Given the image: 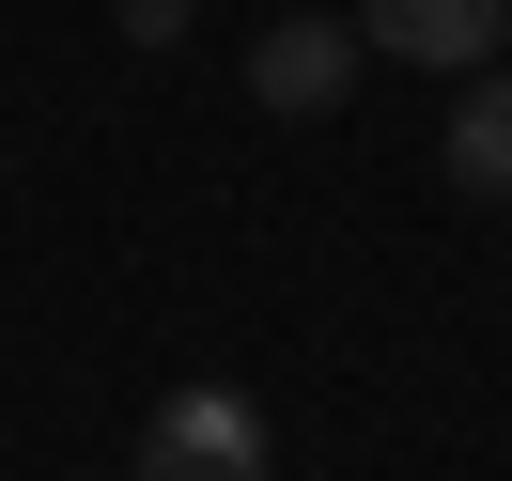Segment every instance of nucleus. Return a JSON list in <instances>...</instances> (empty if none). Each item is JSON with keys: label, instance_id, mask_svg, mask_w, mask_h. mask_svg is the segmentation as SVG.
Here are the masks:
<instances>
[{"label": "nucleus", "instance_id": "nucleus-6", "mask_svg": "<svg viewBox=\"0 0 512 481\" xmlns=\"http://www.w3.org/2000/svg\"><path fill=\"white\" fill-rule=\"evenodd\" d=\"M295 16H342V0H295Z\"/></svg>", "mask_w": 512, "mask_h": 481}, {"label": "nucleus", "instance_id": "nucleus-4", "mask_svg": "<svg viewBox=\"0 0 512 481\" xmlns=\"http://www.w3.org/2000/svg\"><path fill=\"white\" fill-rule=\"evenodd\" d=\"M435 171L466 202H512V63H481L466 94H450V140H435Z\"/></svg>", "mask_w": 512, "mask_h": 481}, {"label": "nucleus", "instance_id": "nucleus-3", "mask_svg": "<svg viewBox=\"0 0 512 481\" xmlns=\"http://www.w3.org/2000/svg\"><path fill=\"white\" fill-rule=\"evenodd\" d=\"M497 16H512V0H357V47H373V63L481 78V63H497Z\"/></svg>", "mask_w": 512, "mask_h": 481}, {"label": "nucleus", "instance_id": "nucleus-5", "mask_svg": "<svg viewBox=\"0 0 512 481\" xmlns=\"http://www.w3.org/2000/svg\"><path fill=\"white\" fill-rule=\"evenodd\" d=\"M187 16L202 0H125V47H187Z\"/></svg>", "mask_w": 512, "mask_h": 481}, {"label": "nucleus", "instance_id": "nucleus-1", "mask_svg": "<svg viewBox=\"0 0 512 481\" xmlns=\"http://www.w3.org/2000/svg\"><path fill=\"white\" fill-rule=\"evenodd\" d=\"M125 481H264V404L249 388H171V404L140 419Z\"/></svg>", "mask_w": 512, "mask_h": 481}, {"label": "nucleus", "instance_id": "nucleus-2", "mask_svg": "<svg viewBox=\"0 0 512 481\" xmlns=\"http://www.w3.org/2000/svg\"><path fill=\"white\" fill-rule=\"evenodd\" d=\"M249 94L280 109V125H326V109L357 94V16H280V32L249 47Z\"/></svg>", "mask_w": 512, "mask_h": 481}, {"label": "nucleus", "instance_id": "nucleus-7", "mask_svg": "<svg viewBox=\"0 0 512 481\" xmlns=\"http://www.w3.org/2000/svg\"><path fill=\"white\" fill-rule=\"evenodd\" d=\"M94 481H125V466H94Z\"/></svg>", "mask_w": 512, "mask_h": 481}]
</instances>
